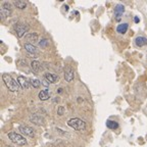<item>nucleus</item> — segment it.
Here are the masks:
<instances>
[{
	"instance_id": "18",
	"label": "nucleus",
	"mask_w": 147,
	"mask_h": 147,
	"mask_svg": "<svg viewBox=\"0 0 147 147\" xmlns=\"http://www.w3.org/2000/svg\"><path fill=\"white\" fill-rule=\"evenodd\" d=\"M13 4L18 9H25L26 7H27V2H26V1H23V0H18V1H14Z\"/></svg>"
},
{
	"instance_id": "15",
	"label": "nucleus",
	"mask_w": 147,
	"mask_h": 147,
	"mask_svg": "<svg viewBox=\"0 0 147 147\" xmlns=\"http://www.w3.org/2000/svg\"><path fill=\"white\" fill-rule=\"evenodd\" d=\"M45 79L48 81L49 83H55L58 80V77H57V75H55V74L47 73L45 75Z\"/></svg>"
},
{
	"instance_id": "1",
	"label": "nucleus",
	"mask_w": 147,
	"mask_h": 147,
	"mask_svg": "<svg viewBox=\"0 0 147 147\" xmlns=\"http://www.w3.org/2000/svg\"><path fill=\"white\" fill-rule=\"evenodd\" d=\"M2 80H3V83L5 84V86L9 89V91H12V92L18 91L20 85H18V81L14 80L10 75H8V74H3Z\"/></svg>"
},
{
	"instance_id": "13",
	"label": "nucleus",
	"mask_w": 147,
	"mask_h": 147,
	"mask_svg": "<svg viewBox=\"0 0 147 147\" xmlns=\"http://www.w3.org/2000/svg\"><path fill=\"white\" fill-rule=\"evenodd\" d=\"M38 96H39V99L41 101H45V100H47V99H49V97H50V92L47 89L42 90V91H40Z\"/></svg>"
},
{
	"instance_id": "10",
	"label": "nucleus",
	"mask_w": 147,
	"mask_h": 147,
	"mask_svg": "<svg viewBox=\"0 0 147 147\" xmlns=\"http://www.w3.org/2000/svg\"><path fill=\"white\" fill-rule=\"evenodd\" d=\"M2 8H3L2 9V16H8V14L11 13L12 9H11V4H10V3H8V2L3 3Z\"/></svg>"
},
{
	"instance_id": "9",
	"label": "nucleus",
	"mask_w": 147,
	"mask_h": 147,
	"mask_svg": "<svg viewBox=\"0 0 147 147\" xmlns=\"http://www.w3.org/2000/svg\"><path fill=\"white\" fill-rule=\"evenodd\" d=\"M74 78H75V71L71 67H69V69L64 71V80L67 82H71L74 80Z\"/></svg>"
},
{
	"instance_id": "11",
	"label": "nucleus",
	"mask_w": 147,
	"mask_h": 147,
	"mask_svg": "<svg viewBox=\"0 0 147 147\" xmlns=\"http://www.w3.org/2000/svg\"><path fill=\"white\" fill-rule=\"evenodd\" d=\"M135 44L138 47H143V46L147 45V39L143 36H138L135 39Z\"/></svg>"
},
{
	"instance_id": "7",
	"label": "nucleus",
	"mask_w": 147,
	"mask_h": 147,
	"mask_svg": "<svg viewBox=\"0 0 147 147\" xmlns=\"http://www.w3.org/2000/svg\"><path fill=\"white\" fill-rule=\"evenodd\" d=\"M125 12V6L123 4H117L115 8V21L119 22L122 20V16Z\"/></svg>"
},
{
	"instance_id": "22",
	"label": "nucleus",
	"mask_w": 147,
	"mask_h": 147,
	"mask_svg": "<svg viewBox=\"0 0 147 147\" xmlns=\"http://www.w3.org/2000/svg\"><path fill=\"white\" fill-rule=\"evenodd\" d=\"M64 113V107L63 106H59L57 109V115H63Z\"/></svg>"
},
{
	"instance_id": "21",
	"label": "nucleus",
	"mask_w": 147,
	"mask_h": 147,
	"mask_svg": "<svg viewBox=\"0 0 147 147\" xmlns=\"http://www.w3.org/2000/svg\"><path fill=\"white\" fill-rule=\"evenodd\" d=\"M49 44V40L48 39H42L41 41L39 42V45L41 46L42 48H45V47H47Z\"/></svg>"
},
{
	"instance_id": "19",
	"label": "nucleus",
	"mask_w": 147,
	"mask_h": 147,
	"mask_svg": "<svg viewBox=\"0 0 147 147\" xmlns=\"http://www.w3.org/2000/svg\"><path fill=\"white\" fill-rule=\"evenodd\" d=\"M106 127H107L108 129H110V130H115V129H117V127H119V124H117V122H115V121L108 119L107 122H106Z\"/></svg>"
},
{
	"instance_id": "20",
	"label": "nucleus",
	"mask_w": 147,
	"mask_h": 147,
	"mask_svg": "<svg viewBox=\"0 0 147 147\" xmlns=\"http://www.w3.org/2000/svg\"><path fill=\"white\" fill-rule=\"evenodd\" d=\"M30 84L33 86L34 88H39L41 86L42 83L40 82L38 79H30Z\"/></svg>"
},
{
	"instance_id": "5",
	"label": "nucleus",
	"mask_w": 147,
	"mask_h": 147,
	"mask_svg": "<svg viewBox=\"0 0 147 147\" xmlns=\"http://www.w3.org/2000/svg\"><path fill=\"white\" fill-rule=\"evenodd\" d=\"M18 131L21 132V133L25 134V135L29 136V137H34L35 135L34 129L29 126H26V125H21V126L18 127Z\"/></svg>"
},
{
	"instance_id": "14",
	"label": "nucleus",
	"mask_w": 147,
	"mask_h": 147,
	"mask_svg": "<svg viewBox=\"0 0 147 147\" xmlns=\"http://www.w3.org/2000/svg\"><path fill=\"white\" fill-rule=\"evenodd\" d=\"M25 49L28 53L30 54H34V53L37 52V47L32 43H26L25 44Z\"/></svg>"
},
{
	"instance_id": "6",
	"label": "nucleus",
	"mask_w": 147,
	"mask_h": 147,
	"mask_svg": "<svg viewBox=\"0 0 147 147\" xmlns=\"http://www.w3.org/2000/svg\"><path fill=\"white\" fill-rule=\"evenodd\" d=\"M18 85H20V88L23 90L25 89H28V88L30 87V80L29 79H27L26 77L24 76H18Z\"/></svg>"
},
{
	"instance_id": "4",
	"label": "nucleus",
	"mask_w": 147,
	"mask_h": 147,
	"mask_svg": "<svg viewBox=\"0 0 147 147\" xmlns=\"http://www.w3.org/2000/svg\"><path fill=\"white\" fill-rule=\"evenodd\" d=\"M14 29H16V35H18V38H23L25 36V34H27V32L29 31V27L26 25H22V24L16 25Z\"/></svg>"
},
{
	"instance_id": "3",
	"label": "nucleus",
	"mask_w": 147,
	"mask_h": 147,
	"mask_svg": "<svg viewBox=\"0 0 147 147\" xmlns=\"http://www.w3.org/2000/svg\"><path fill=\"white\" fill-rule=\"evenodd\" d=\"M7 137L9 138V140L11 141V142L16 143V144L20 145V146H24V145L27 144L26 138L23 137L21 134L16 133V132H9L7 134Z\"/></svg>"
},
{
	"instance_id": "2",
	"label": "nucleus",
	"mask_w": 147,
	"mask_h": 147,
	"mask_svg": "<svg viewBox=\"0 0 147 147\" xmlns=\"http://www.w3.org/2000/svg\"><path fill=\"white\" fill-rule=\"evenodd\" d=\"M67 125L74 130L77 131H84L86 129V123L82 119H78V117H71L67 121Z\"/></svg>"
},
{
	"instance_id": "8",
	"label": "nucleus",
	"mask_w": 147,
	"mask_h": 147,
	"mask_svg": "<svg viewBox=\"0 0 147 147\" xmlns=\"http://www.w3.org/2000/svg\"><path fill=\"white\" fill-rule=\"evenodd\" d=\"M30 122L35 125H38V126H42L44 124V119L43 117L38 115H32L30 117Z\"/></svg>"
},
{
	"instance_id": "16",
	"label": "nucleus",
	"mask_w": 147,
	"mask_h": 147,
	"mask_svg": "<svg viewBox=\"0 0 147 147\" xmlns=\"http://www.w3.org/2000/svg\"><path fill=\"white\" fill-rule=\"evenodd\" d=\"M38 34L37 33H29L26 35V39L29 42H37L38 41Z\"/></svg>"
},
{
	"instance_id": "12",
	"label": "nucleus",
	"mask_w": 147,
	"mask_h": 147,
	"mask_svg": "<svg viewBox=\"0 0 147 147\" xmlns=\"http://www.w3.org/2000/svg\"><path fill=\"white\" fill-rule=\"evenodd\" d=\"M129 29V25L127 23H124V24H119V26L117 27V32L119 33V34H126L127 31Z\"/></svg>"
},
{
	"instance_id": "23",
	"label": "nucleus",
	"mask_w": 147,
	"mask_h": 147,
	"mask_svg": "<svg viewBox=\"0 0 147 147\" xmlns=\"http://www.w3.org/2000/svg\"><path fill=\"white\" fill-rule=\"evenodd\" d=\"M138 22H139V18L136 16V18H135V23H138Z\"/></svg>"
},
{
	"instance_id": "17",
	"label": "nucleus",
	"mask_w": 147,
	"mask_h": 147,
	"mask_svg": "<svg viewBox=\"0 0 147 147\" xmlns=\"http://www.w3.org/2000/svg\"><path fill=\"white\" fill-rule=\"evenodd\" d=\"M31 67H32V69L35 73H39L40 69H41V64H40L39 61H37V60H33L31 62Z\"/></svg>"
}]
</instances>
